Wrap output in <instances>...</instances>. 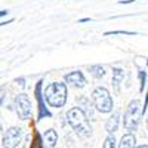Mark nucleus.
Masks as SVG:
<instances>
[{
    "label": "nucleus",
    "instance_id": "20e7f679",
    "mask_svg": "<svg viewBox=\"0 0 148 148\" xmlns=\"http://www.w3.org/2000/svg\"><path fill=\"white\" fill-rule=\"evenodd\" d=\"M92 99L98 111H101V113L113 111V99H111V95L105 88H96L92 92Z\"/></svg>",
    "mask_w": 148,
    "mask_h": 148
},
{
    "label": "nucleus",
    "instance_id": "2eb2a0df",
    "mask_svg": "<svg viewBox=\"0 0 148 148\" xmlns=\"http://www.w3.org/2000/svg\"><path fill=\"white\" fill-rule=\"evenodd\" d=\"M102 148H116V138H114V135H108V136L105 138Z\"/></svg>",
    "mask_w": 148,
    "mask_h": 148
},
{
    "label": "nucleus",
    "instance_id": "6e6552de",
    "mask_svg": "<svg viewBox=\"0 0 148 148\" xmlns=\"http://www.w3.org/2000/svg\"><path fill=\"white\" fill-rule=\"evenodd\" d=\"M40 84H42V82H39V83H37V86H36V98H37V102H39V120L51 116V111L46 108L45 101H43V96L40 93Z\"/></svg>",
    "mask_w": 148,
    "mask_h": 148
},
{
    "label": "nucleus",
    "instance_id": "a211bd4d",
    "mask_svg": "<svg viewBox=\"0 0 148 148\" xmlns=\"http://www.w3.org/2000/svg\"><path fill=\"white\" fill-rule=\"evenodd\" d=\"M147 107H148V90H147V95H145V104L142 107V114L147 113Z\"/></svg>",
    "mask_w": 148,
    "mask_h": 148
},
{
    "label": "nucleus",
    "instance_id": "1a4fd4ad",
    "mask_svg": "<svg viewBox=\"0 0 148 148\" xmlns=\"http://www.w3.org/2000/svg\"><path fill=\"white\" fill-rule=\"evenodd\" d=\"M58 142V133L53 129H47L43 133V145L45 148H55Z\"/></svg>",
    "mask_w": 148,
    "mask_h": 148
},
{
    "label": "nucleus",
    "instance_id": "5701e85b",
    "mask_svg": "<svg viewBox=\"0 0 148 148\" xmlns=\"http://www.w3.org/2000/svg\"><path fill=\"white\" fill-rule=\"evenodd\" d=\"M147 129H148V117H147Z\"/></svg>",
    "mask_w": 148,
    "mask_h": 148
},
{
    "label": "nucleus",
    "instance_id": "b1692460",
    "mask_svg": "<svg viewBox=\"0 0 148 148\" xmlns=\"http://www.w3.org/2000/svg\"><path fill=\"white\" fill-rule=\"evenodd\" d=\"M147 65H148V61H147Z\"/></svg>",
    "mask_w": 148,
    "mask_h": 148
},
{
    "label": "nucleus",
    "instance_id": "f3484780",
    "mask_svg": "<svg viewBox=\"0 0 148 148\" xmlns=\"http://www.w3.org/2000/svg\"><path fill=\"white\" fill-rule=\"evenodd\" d=\"M139 79H141V92L145 88V71H139Z\"/></svg>",
    "mask_w": 148,
    "mask_h": 148
},
{
    "label": "nucleus",
    "instance_id": "423d86ee",
    "mask_svg": "<svg viewBox=\"0 0 148 148\" xmlns=\"http://www.w3.org/2000/svg\"><path fill=\"white\" fill-rule=\"evenodd\" d=\"M22 139V129L21 127H9L3 135V148H16Z\"/></svg>",
    "mask_w": 148,
    "mask_h": 148
},
{
    "label": "nucleus",
    "instance_id": "4be33fe9",
    "mask_svg": "<svg viewBox=\"0 0 148 148\" xmlns=\"http://www.w3.org/2000/svg\"><path fill=\"white\" fill-rule=\"evenodd\" d=\"M136 148H148V145H145V144H142V145H138Z\"/></svg>",
    "mask_w": 148,
    "mask_h": 148
},
{
    "label": "nucleus",
    "instance_id": "ddd939ff",
    "mask_svg": "<svg viewBox=\"0 0 148 148\" xmlns=\"http://www.w3.org/2000/svg\"><path fill=\"white\" fill-rule=\"evenodd\" d=\"M123 79H125V71L121 68H114L113 70V84H114L116 92L120 90V83H121Z\"/></svg>",
    "mask_w": 148,
    "mask_h": 148
},
{
    "label": "nucleus",
    "instance_id": "aec40b11",
    "mask_svg": "<svg viewBox=\"0 0 148 148\" xmlns=\"http://www.w3.org/2000/svg\"><path fill=\"white\" fill-rule=\"evenodd\" d=\"M132 2H135V0H121L120 5H125V3H132Z\"/></svg>",
    "mask_w": 148,
    "mask_h": 148
},
{
    "label": "nucleus",
    "instance_id": "f257e3e1",
    "mask_svg": "<svg viewBox=\"0 0 148 148\" xmlns=\"http://www.w3.org/2000/svg\"><path fill=\"white\" fill-rule=\"evenodd\" d=\"M67 120L70 123V126L73 127V130L76 132L82 139L92 136V126L89 125L88 117L84 116V113L79 107H74V108L68 110Z\"/></svg>",
    "mask_w": 148,
    "mask_h": 148
},
{
    "label": "nucleus",
    "instance_id": "9b49d317",
    "mask_svg": "<svg viewBox=\"0 0 148 148\" xmlns=\"http://www.w3.org/2000/svg\"><path fill=\"white\" fill-rule=\"evenodd\" d=\"M119 148H136V138H135V135L133 133L123 135L120 139V144H119Z\"/></svg>",
    "mask_w": 148,
    "mask_h": 148
},
{
    "label": "nucleus",
    "instance_id": "6ab92c4d",
    "mask_svg": "<svg viewBox=\"0 0 148 148\" xmlns=\"http://www.w3.org/2000/svg\"><path fill=\"white\" fill-rule=\"evenodd\" d=\"M24 82H25V80H24L22 77H19V79H16V83H19V86H24Z\"/></svg>",
    "mask_w": 148,
    "mask_h": 148
},
{
    "label": "nucleus",
    "instance_id": "f03ea898",
    "mask_svg": "<svg viewBox=\"0 0 148 148\" xmlns=\"http://www.w3.org/2000/svg\"><path fill=\"white\" fill-rule=\"evenodd\" d=\"M45 98L47 104L55 108L64 107L67 102V86L64 83H51L45 90Z\"/></svg>",
    "mask_w": 148,
    "mask_h": 148
},
{
    "label": "nucleus",
    "instance_id": "412c9836",
    "mask_svg": "<svg viewBox=\"0 0 148 148\" xmlns=\"http://www.w3.org/2000/svg\"><path fill=\"white\" fill-rule=\"evenodd\" d=\"M8 15V10H0V16H5Z\"/></svg>",
    "mask_w": 148,
    "mask_h": 148
},
{
    "label": "nucleus",
    "instance_id": "4468645a",
    "mask_svg": "<svg viewBox=\"0 0 148 148\" xmlns=\"http://www.w3.org/2000/svg\"><path fill=\"white\" fill-rule=\"evenodd\" d=\"M89 73L95 79H101V77H104L105 70H104L102 65H92V67H89Z\"/></svg>",
    "mask_w": 148,
    "mask_h": 148
},
{
    "label": "nucleus",
    "instance_id": "0eeeda50",
    "mask_svg": "<svg viewBox=\"0 0 148 148\" xmlns=\"http://www.w3.org/2000/svg\"><path fill=\"white\" fill-rule=\"evenodd\" d=\"M65 82L73 84L74 88H79V89H82V88L86 86V79H84L82 71H73V73L65 74Z\"/></svg>",
    "mask_w": 148,
    "mask_h": 148
},
{
    "label": "nucleus",
    "instance_id": "7ed1b4c3",
    "mask_svg": "<svg viewBox=\"0 0 148 148\" xmlns=\"http://www.w3.org/2000/svg\"><path fill=\"white\" fill-rule=\"evenodd\" d=\"M142 117V105L138 99H133L129 102L126 113H125V119H123V125L127 130H136L139 126V121Z\"/></svg>",
    "mask_w": 148,
    "mask_h": 148
},
{
    "label": "nucleus",
    "instance_id": "dca6fc26",
    "mask_svg": "<svg viewBox=\"0 0 148 148\" xmlns=\"http://www.w3.org/2000/svg\"><path fill=\"white\" fill-rule=\"evenodd\" d=\"M30 148H43V147H42V142H40V135H39V133L36 135V139H34V142L31 144Z\"/></svg>",
    "mask_w": 148,
    "mask_h": 148
},
{
    "label": "nucleus",
    "instance_id": "9d476101",
    "mask_svg": "<svg viewBox=\"0 0 148 148\" xmlns=\"http://www.w3.org/2000/svg\"><path fill=\"white\" fill-rule=\"evenodd\" d=\"M119 120H120V114L119 113H113L105 121V130L111 135V133H114L119 127Z\"/></svg>",
    "mask_w": 148,
    "mask_h": 148
},
{
    "label": "nucleus",
    "instance_id": "f8f14e48",
    "mask_svg": "<svg viewBox=\"0 0 148 148\" xmlns=\"http://www.w3.org/2000/svg\"><path fill=\"white\" fill-rule=\"evenodd\" d=\"M79 104L83 105V107H79V108L84 113V116L89 117V119H93V111H92V107H90V102H89L88 98H86V96L80 98V99H79Z\"/></svg>",
    "mask_w": 148,
    "mask_h": 148
},
{
    "label": "nucleus",
    "instance_id": "39448f33",
    "mask_svg": "<svg viewBox=\"0 0 148 148\" xmlns=\"http://www.w3.org/2000/svg\"><path fill=\"white\" fill-rule=\"evenodd\" d=\"M15 110L21 120H28L31 117V102L25 93H19L15 98Z\"/></svg>",
    "mask_w": 148,
    "mask_h": 148
}]
</instances>
